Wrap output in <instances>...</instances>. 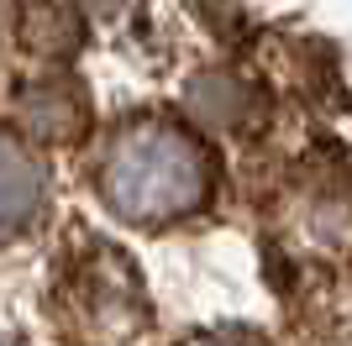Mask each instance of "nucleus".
I'll return each mask as SVG.
<instances>
[{
  "instance_id": "1",
  "label": "nucleus",
  "mask_w": 352,
  "mask_h": 346,
  "mask_svg": "<svg viewBox=\"0 0 352 346\" xmlns=\"http://www.w3.org/2000/svg\"><path fill=\"white\" fill-rule=\"evenodd\" d=\"M95 184L121 220L174 226L216 194V158L206 137L174 115H126L100 147Z\"/></svg>"
},
{
  "instance_id": "2",
  "label": "nucleus",
  "mask_w": 352,
  "mask_h": 346,
  "mask_svg": "<svg viewBox=\"0 0 352 346\" xmlns=\"http://www.w3.org/2000/svg\"><path fill=\"white\" fill-rule=\"evenodd\" d=\"M47 310L74 346H132L153 320L137 262L100 236L63 252Z\"/></svg>"
},
{
  "instance_id": "3",
  "label": "nucleus",
  "mask_w": 352,
  "mask_h": 346,
  "mask_svg": "<svg viewBox=\"0 0 352 346\" xmlns=\"http://www.w3.org/2000/svg\"><path fill=\"white\" fill-rule=\"evenodd\" d=\"M47 205V168L21 131L0 126V242L37 226Z\"/></svg>"
},
{
  "instance_id": "4",
  "label": "nucleus",
  "mask_w": 352,
  "mask_h": 346,
  "mask_svg": "<svg viewBox=\"0 0 352 346\" xmlns=\"http://www.w3.org/2000/svg\"><path fill=\"white\" fill-rule=\"evenodd\" d=\"M289 231L300 252H342L352 242V189L331 184V178H305L289 194Z\"/></svg>"
},
{
  "instance_id": "5",
  "label": "nucleus",
  "mask_w": 352,
  "mask_h": 346,
  "mask_svg": "<svg viewBox=\"0 0 352 346\" xmlns=\"http://www.w3.org/2000/svg\"><path fill=\"white\" fill-rule=\"evenodd\" d=\"M16 111H21L27 131L43 137V142H69V137H79L85 121H89L85 89L69 84V79H37V84H27L16 95Z\"/></svg>"
},
{
  "instance_id": "6",
  "label": "nucleus",
  "mask_w": 352,
  "mask_h": 346,
  "mask_svg": "<svg viewBox=\"0 0 352 346\" xmlns=\"http://www.w3.org/2000/svg\"><path fill=\"white\" fill-rule=\"evenodd\" d=\"M190 95H195L200 121H216V126H242V121H252L258 105H263L258 89L242 84V73H206Z\"/></svg>"
},
{
  "instance_id": "7",
  "label": "nucleus",
  "mask_w": 352,
  "mask_h": 346,
  "mask_svg": "<svg viewBox=\"0 0 352 346\" xmlns=\"http://www.w3.org/2000/svg\"><path fill=\"white\" fill-rule=\"evenodd\" d=\"M179 346H268V341L252 331H200V336H184Z\"/></svg>"
},
{
  "instance_id": "8",
  "label": "nucleus",
  "mask_w": 352,
  "mask_h": 346,
  "mask_svg": "<svg viewBox=\"0 0 352 346\" xmlns=\"http://www.w3.org/2000/svg\"><path fill=\"white\" fill-rule=\"evenodd\" d=\"M0 346H6V341H0Z\"/></svg>"
}]
</instances>
